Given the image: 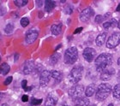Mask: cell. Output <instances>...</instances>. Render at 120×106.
<instances>
[{
	"mask_svg": "<svg viewBox=\"0 0 120 106\" xmlns=\"http://www.w3.org/2000/svg\"><path fill=\"white\" fill-rule=\"evenodd\" d=\"M112 63V56L109 53H102L95 59V67L99 72L108 69Z\"/></svg>",
	"mask_w": 120,
	"mask_h": 106,
	"instance_id": "1",
	"label": "cell"
},
{
	"mask_svg": "<svg viewBox=\"0 0 120 106\" xmlns=\"http://www.w3.org/2000/svg\"><path fill=\"white\" fill-rule=\"evenodd\" d=\"M112 86L110 84L107 83H102L97 87L96 90V99L99 101H103L110 96L111 92H112Z\"/></svg>",
	"mask_w": 120,
	"mask_h": 106,
	"instance_id": "2",
	"label": "cell"
},
{
	"mask_svg": "<svg viewBox=\"0 0 120 106\" xmlns=\"http://www.w3.org/2000/svg\"><path fill=\"white\" fill-rule=\"evenodd\" d=\"M78 58V50L76 47H70L64 52V61L66 64H73L76 62Z\"/></svg>",
	"mask_w": 120,
	"mask_h": 106,
	"instance_id": "3",
	"label": "cell"
},
{
	"mask_svg": "<svg viewBox=\"0 0 120 106\" xmlns=\"http://www.w3.org/2000/svg\"><path fill=\"white\" fill-rule=\"evenodd\" d=\"M82 72H83V67L77 65L74 67L71 71L70 72L69 74V80L72 84H76L82 80Z\"/></svg>",
	"mask_w": 120,
	"mask_h": 106,
	"instance_id": "4",
	"label": "cell"
},
{
	"mask_svg": "<svg viewBox=\"0 0 120 106\" xmlns=\"http://www.w3.org/2000/svg\"><path fill=\"white\" fill-rule=\"evenodd\" d=\"M83 91H84V86L82 85H74L72 87L70 88L68 94L71 99H75L82 97Z\"/></svg>",
	"mask_w": 120,
	"mask_h": 106,
	"instance_id": "5",
	"label": "cell"
},
{
	"mask_svg": "<svg viewBox=\"0 0 120 106\" xmlns=\"http://www.w3.org/2000/svg\"><path fill=\"white\" fill-rule=\"evenodd\" d=\"M120 43V33H114L110 36L106 43V47L108 49H113Z\"/></svg>",
	"mask_w": 120,
	"mask_h": 106,
	"instance_id": "6",
	"label": "cell"
},
{
	"mask_svg": "<svg viewBox=\"0 0 120 106\" xmlns=\"http://www.w3.org/2000/svg\"><path fill=\"white\" fill-rule=\"evenodd\" d=\"M82 56L87 62H91L94 61V59L96 57V51L92 47H87L83 50Z\"/></svg>",
	"mask_w": 120,
	"mask_h": 106,
	"instance_id": "7",
	"label": "cell"
},
{
	"mask_svg": "<svg viewBox=\"0 0 120 106\" xmlns=\"http://www.w3.org/2000/svg\"><path fill=\"white\" fill-rule=\"evenodd\" d=\"M38 36H39V32L36 29H29L28 32L26 33V37H25V41L27 44H31L34 42L35 40H37Z\"/></svg>",
	"mask_w": 120,
	"mask_h": 106,
	"instance_id": "8",
	"label": "cell"
},
{
	"mask_svg": "<svg viewBox=\"0 0 120 106\" xmlns=\"http://www.w3.org/2000/svg\"><path fill=\"white\" fill-rule=\"evenodd\" d=\"M52 77V73L48 70H43V72L40 74V85L42 87H45L48 85L50 79Z\"/></svg>",
	"mask_w": 120,
	"mask_h": 106,
	"instance_id": "9",
	"label": "cell"
},
{
	"mask_svg": "<svg viewBox=\"0 0 120 106\" xmlns=\"http://www.w3.org/2000/svg\"><path fill=\"white\" fill-rule=\"evenodd\" d=\"M94 15V12L93 9L91 8H87L85 10H83L80 14V21L82 22H87L88 20H90V18L92 17L93 15Z\"/></svg>",
	"mask_w": 120,
	"mask_h": 106,
	"instance_id": "10",
	"label": "cell"
},
{
	"mask_svg": "<svg viewBox=\"0 0 120 106\" xmlns=\"http://www.w3.org/2000/svg\"><path fill=\"white\" fill-rule=\"evenodd\" d=\"M35 68H36V65H35V62L32 60L26 62V63L24 64V67H23V74H30L34 73L35 70Z\"/></svg>",
	"mask_w": 120,
	"mask_h": 106,
	"instance_id": "11",
	"label": "cell"
},
{
	"mask_svg": "<svg viewBox=\"0 0 120 106\" xmlns=\"http://www.w3.org/2000/svg\"><path fill=\"white\" fill-rule=\"evenodd\" d=\"M115 74V69H112V68H108V69H105V70H103L101 72V74H100V79L102 80H109L111 79V76L113 75V74Z\"/></svg>",
	"mask_w": 120,
	"mask_h": 106,
	"instance_id": "12",
	"label": "cell"
},
{
	"mask_svg": "<svg viewBox=\"0 0 120 106\" xmlns=\"http://www.w3.org/2000/svg\"><path fill=\"white\" fill-rule=\"evenodd\" d=\"M58 97L56 96L54 93L48 94L45 101V106H56L58 104Z\"/></svg>",
	"mask_w": 120,
	"mask_h": 106,
	"instance_id": "13",
	"label": "cell"
},
{
	"mask_svg": "<svg viewBox=\"0 0 120 106\" xmlns=\"http://www.w3.org/2000/svg\"><path fill=\"white\" fill-rule=\"evenodd\" d=\"M73 101L75 106H89L90 104L89 99L85 97H80V98L75 99Z\"/></svg>",
	"mask_w": 120,
	"mask_h": 106,
	"instance_id": "14",
	"label": "cell"
},
{
	"mask_svg": "<svg viewBox=\"0 0 120 106\" xmlns=\"http://www.w3.org/2000/svg\"><path fill=\"white\" fill-rule=\"evenodd\" d=\"M105 39H106V33H100L97 36L96 40H95V43L98 46H102L104 43L105 41Z\"/></svg>",
	"mask_w": 120,
	"mask_h": 106,
	"instance_id": "15",
	"label": "cell"
},
{
	"mask_svg": "<svg viewBox=\"0 0 120 106\" xmlns=\"http://www.w3.org/2000/svg\"><path fill=\"white\" fill-rule=\"evenodd\" d=\"M61 30H62V23H59V24H53L52 26L51 27L52 33L53 35H55V36L60 34Z\"/></svg>",
	"mask_w": 120,
	"mask_h": 106,
	"instance_id": "16",
	"label": "cell"
},
{
	"mask_svg": "<svg viewBox=\"0 0 120 106\" xmlns=\"http://www.w3.org/2000/svg\"><path fill=\"white\" fill-rule=\"evenodd\" d=\"M51 73H52V77L57 82H60L63 80L64 74H63V73L61 71H58V70H52Z\"/></svg>",
	"mask_w": 120,
	"mask_h": 106,
	"instance_id": "17",
	"label": "cell"
},
{
	"mask_svg": "<svg viewBox=\"0 0 120 106\" xmlns=\"http://www.w3.org/2000/svg\"><path fill=\"white\" fill-rule=\"evenodd\" d=\"M117 20L112 18V19H111L110 21H108V22H105V23H103V27L105 29H110V28H113V27H115L117 26Z\"/></svg>",
	"mask_w": 120,
	"mask_h": 106,
	"instance_id": "18",
	"label": "cell"
},
{
	"mask_svg": "<svg viewBox=\"0 0 120 106\" xmlns=\"http://www.w3.org/2000/svg\"><path fill=\"white\" fill-rule=\"evenodd\" d=\"M56 5V3L54 1H51V0H46L45 1V11H47V12H50L52 10L54 9Z\"/></svg>",
	"mask_w": 120,
	"mask_h": 106,
	"instance_id": "19",
	"label": "cell"
},
{
	"mask_svg": "<svg viewBox=\"0 0 120 106\" xmlns=\"http://www.w3.org/2000/svg\"><path fill=\"white\" fill-rule=\"evenodd\" d=\"M10 65L6 62H3L1 64V67H0V72H1V74L2 75H6V74L10 72Z\"/></svg>",
	"mask_w": 120,
	"mask_h": 106,
	"instance_id": "20",
	"label": "cell"
},
{
	"mask_svg": "<svg viewBox=\"0 0 120 106\" xmlns=\"http://www.w3.org/2000/svg\"><path fill=\"white\" fill-rule=\"evenodd\" d=\"M60 59V54L58 52H55L53 55H52L50 57V63L51 65H55V64L58 63V60Z\"/></svg>",
	"mask_w": 120,
	"mask_h": 106,
	"instance_id": "21",
	"label": "cell"
},
{
	"mask_svg": "<svg viewBox=\"0 0 120 106\" xmlns=\"http://www.w3.org/2000/svg\"><path fill=\"white\" fill-rule=\"evenodd\" d=\"M112 94L114 99H120V83L117 84L112 90Z\"/></svg>",
	"mask_w": 120,
	"mask_h": 106,
	"instance_id": "22",
	"label": "cell"
},
{
	"mask_svg": "<svg viewBox=\"0 0 120 106\" xmlns=\"http://www.w3.org/2000/svg\"><path fill=\"white\" fill-rule=\"evenodd\" d=\"M94 92H95V89L93 86H88L87 89L85 90V95H86V97H88V98L92 97L93 95L94 94Z\"/></svg>",
	"mask_w": 120,
	"mask_h": 106,
	"instance_id": "23",
	"label": "cell"
},
{
	"mask_svg": "<svg viewBox=\"0 0 120 106\" xmlns=\"http://www.w3.org/2000/svg\"><path fill=\"white\" fill-rule=\"evenodd\" d=\"M28 0H15L14 1V4L19 8L25 6L26 4H28Z\"/></svg>",
	"mask_w": 120,
	"mask_h": 106,
	"instance_id": "24",
	"label": "cell"
},
{
	"mask_svg": "<svg viewBox=\"0 0 120 106\" xmlns=\"http://www.w3.org/2000/svg\"><path fill=\"white\" fill-rule=\"evenodd\" d=\"M22 87L23 88V90L25 91H29L32 90L33 86H28V81L26 80H23L22 81Z\"/></svg>",
	"mask_w": 120,
	"mask_h": 106,
	"instance_id": "25",
	"label": "cell"
},
{
	"mask_svg": "<svg viewBox=\"0 0 120 106\" xmlns=\"http://www.w3.org/2000/svg\"><path fill=\"white\" fill-rule=\"evenodd\" d=\"M14 30V25L11 24V23H9V24L6 25V27L4 28V31L6 33H11Z\"/></svg>",
	"mask_w": 120,
	"mask_h": 106,
	"instance_id": "26",
	"label": "cell"
},
{
	"mask_svg": "<svg viewBox=\"0 0 120 106\" xmlns=\"http://www.w3.org/2000/svg\"><path fill=\"white\" fill-rule=\"evenodd\" d=\"M28 24H29V19H28V17H23L21 19V25H22L23 27H27Z\"/></svg>",
	"mask_w": 120,
	"mask_h": 106,
	"instance_id": "27",
	"label": "cell"
},
{
	"mask_svg": "<svg viewBox=\"0 0 120 106\" xmlns=\"http://www.w3.org/2000/svg\"><path fill=\"white\" fill-rule=\"evenodd\" d=\"M64 12H65V14H67V15H70V14L73 12V7L70 4H68L67 6L64 8Z\"/></svg>",
	"mask_w": 120,
	"mask_h": 106,
	"instance_id": "28",
	"label": "cell"
},
{
	"mask_svg": "<svg viewBox=\"0 0 120 106\" xmlns=\"http://www.w3.org/2000/svg\"><path fill=\"white\" fill-rule=\"evenodd\" d=\"M42 103V99H32V100H31V104L32 105H39V104H40Z\"/></svg>",
	"mask_w": 120,
	"mask_h": 106,
	"instance_id": "29",
	"label": "cell"
},
{
	"mask_svg": "<svg viewBox=\"0 0 120 106\" xmlns=\"http://www.w3.org/2000/svg\"><path fill=\"white\" fill-rule=\"evenodd\" d=\"M103 20H104V16H102L101 15H96V17H95V22H97V23L102 22Z\"/></svg>",
	"mask_w": 120,
	"mask_h": 106,
	"instance_id": "30",
	"label": "cell"
},
{
	"mask_svg": "<svg viewBox=\"0 0 120 106\" xmlns=\"http://www.w3.org/2000/svg\"><path fill=\"white\" fill-rule=\"evenodd\" d=\"M12 81V76H9L7 77V79L4 80V85L5 86H8V85H10Z\"/></svg>",
	"mask_w": 120,
	"mask_h": 106,
	"instance_id": "31",
	"label": "cell"
},
{
	"mask_svg": "<svg viewBox=\"0 0 120 106\" xmlns=\"http://www.w3.org/2000/svg\"><path fill=\"white\" fill-rule=\"evenodd\" d=\"M22 102H28V95H23L22 98Z\"/></svg>",
	"mask_w": 120,
	"mask_h": 106,
	"instance_id": "32",
	"label": "cell"
},
{
	"mask_svg": "<svg viewBox=\"0 0 120 106\" xmlns=\"http://www.w3.org/2000/svg\"><path fill=\"white\" fill-rule=\"evenodd\" d=\"M82 27H78L77 29L76 30H75V32H74V34H75V33H80V32H82Z\"/></svg>",
	"mask_w": 120,
	"mask_h": 106,
	"instance_id": "33",
	"label": "cell"
},
{
	"mask_svg": "<svg viewBox=\"0 0 120 106\" xmlns=\"http://www.w3.org/2000/svg\"><path fill=\"white\" fill-rule=\"evenodd\" d=\"M36 4H37L38 5V7H41L43 4V1H40V0H37L36 1Z\"/></svg>",
	"mask_w": 120,
	"mask_h": 106,
	"instance_id": "34",
	"label": "cell"
},
{
	"mask_svg": "<svg viewBox=\"0 0 120 106\" xmlns=\"http://www.w3.org/2000/svg\"><path fill=\"white\" fill-rule=\"evenodd\" d=\"M116 11H118V12H120V3H119V4L118 5L117 9H116Z\"/></svg>",
	"mask_w": 120,
	"mask_h": 106,
	"instance_id": "35",
	"label": "cell"
},
{
	"mask_svg": "<svg viewBox=\"0 0 120 106\" xmlns=\"http://www.w3.org/2000/svg\"><path fill=\"white\" fill-rule=\"evenodd\" d=\"M61 46H62V44H59V45H58V46L56 47V48H55V51H57V50L59 49V48H60V47H61Z\"/></svg>",
	"mask_w": 120,
	"mask_h": 106,
	"instance_id": "36",
	"label": "cell"
},
{
	"mask_svg": "<svg viewBox=\"0 0 120 106\" xmlns=\"http://www.w3.org/2000/svg\"><path fill=\"white\" fill-rule=\"evenodd\" d=\"M39 15H39V17H40V18L43 17V13L42 12H40V13H39Z\"/></svg>",
	"mask_w": 120,
	"mask_h": 106,
	"instance_id": "37",
	"label": "cell"
},
{
	"mask_svg": "<svg viewBox=\"0 0 120 106\" xmlns=\"http://www.w3.org/2000/svg\"><path fill=\"white\" fill-rule=\"evenodd\" d=\"M118 28L120 29V19H119V21H118Z\"/></svg>",
	"mask_w": 120,
	"mask_h": 106,
	"instance_id": "38",
	"label": "cell"
},
{
	"mask_svg": "<svg viewBox=\"0 0 120 106\" xmlns=\"http://www.w3.org/2000/svg\"><path fill=\"white\" fill-rule=\"evenodd\" d=\"M118 66H120V57L118 59Z\"/></svg>",
	"mask_w": 120,
	"mask_h": 106,
	"instance_id": "39",
	"label": "cell"
},
{
	"mask_svg": "<svg viewBox=\"0 0 120 106\" xmlns=\"http://www.w3.org/2000/svg\"><path fill=\"white\" fill-rule=\"evenodd\" d=\"M118 80L120 81V72L118 73Z\"/></svg>",
	"mask_w": 120,
	"mask_h": 106,
	"instance_id": "40",
	"label": "cell"
},
{
	"mask_svg": "<svg viewBox=\"0 0 120 106\" xmlns=\"http://www.w3.org/2000/svg\"><path fill=\"white\" fill-rule=\"evenodd\" d=\"M61 106H70V105H68V104H63Z\"/></svg>",
	"mask_w": 120,
	"mask_h": 106,
	"instance_id": "41",
	"label": "cell"
},
{
	"mask_svg": "<svg viewBox=\"0 0 120 106\" xmlns=\"http://www.w3.org/2000/svg\"><path fill=\"white\" fill-rule=\"evenodd\" d=\"M1 106H8V104H3Z\"/></svg>",
	"mask_w": 120,
	"mask_h": 106,
	"instance_id": "42",
	"label": "cell"
},
{
	"mask_svg": "<svg viewBox=\"0 0 120 106\" xmlns=\"http://www.w3.org/2000/svg\"><path fill=\"white\" fill-rule=\"evenodd\" d=\"M107 106H114V105H113V104H109Z\"/></svg>",
	"mask_w": 120,
	"mask_h": 106,
	"instance_id": "43",
	"label": "cell"
},
{
	"mask_svg": "<svg viewBox=\"0 0 120 106\" xmlns=\"http://www.w3.org/2000/svg\"><path fill=\"white\" fill-rule=\"evenodd\" d=\"M90 106H97L96 104H92V105H90Z\"/></svg>",
	"mask_w": 120,
	"mask_h": 106,
	"instance_id": "44",
	"label": "cell"
}]
</instances>
